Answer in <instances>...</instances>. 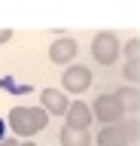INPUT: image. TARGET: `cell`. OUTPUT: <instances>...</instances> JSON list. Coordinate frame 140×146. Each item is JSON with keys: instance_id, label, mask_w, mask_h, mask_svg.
I'll return each instance as SVG.
<instances>
[{"instance_id": "obj_1", "label": "cell", "mask_w": 140, "mask_h": 146, "mask_svg": "<svg viewBox=\"0 0 140 146\" xmlns=\"http://www.w3.org/2000/svg\"><path fill=\"white\" fill-rule=\"evenodd\" d=\"M3 134H6V122L0 119V140H3Z\"/></svg>"}]
</instances>
